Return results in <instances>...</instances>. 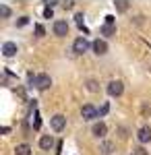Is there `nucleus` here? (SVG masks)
Instances as JSON below:
<instances>
[{
	"label": "nucleus",
	"mask_w": 151,
	"mask_h": 155,
	"mask_svg": "<svg viewBox=\"0 0 151 155\" xmlns=\"http://www.w3.org/2000/svg\"><path fill=\"white\" fill-rule=\"evenodd\" d=\"M112 151H114V143L112 141H102L99 143V153L102 155H110Z\"/></svg>",
	"instance_id": "nucleus-12"
},
{
	"label": "nucleus",
	"mask_w": 151,
	"mask_h": 155,
	"mask_svg": "<svg viewBox=\"0 0 151 155\" xmlns=\"http://www.w3.org/2000/svg\"><path fill=\"white\" fill-rule=\"evenodd\" d=\"M116 4V11L118 12H126L128 11V2L126 0H118V2H114Z\"/></svg>",
	"instance_id": "nucleus-14"
},
{
	"label": "nucleus",
	"mask_w": 151,
	"mask_h": 155,
	"mask_svg": "<svg viewBox=\"0 0 151 155\" xmlns=\"http://www.w3.org/2000/svg\"><path fill=\"white\" fill-rule=\"evenodd\" d=\"M33 83L39 91H46V89H50V85H52V79H50V74H37L33 79Z\"/></svg>",
	"instance_id": "nucleus-2"
},
{
	"label": "nucleus",
	"mask_w": 151,
	"mask_h": 155,
	"mask_svg": "<svg viewBox=\"0 0 151 155\" xmlns=\"http://www.w3.org/2000/svg\"><path fill=\"white\" fill-rule=\"evenodd\" d=\"M91 132L95 134V137H97V139H104V137H106V132H108V126H106L104 122H97V124H93Z\"/></svg>",
	"instance_id": "nucleus-10"
},
{
	"label": "nucleus",
	"mask_w": 151,
	"mask_h": 155,
	"mask_svg": "<svg viewBox=\"0 0 151 155\" xmlns=\"http://www.w3.org/2000/svg\"><path fill=\"white\" fill-rule=\"evenodd\" d=\"M75 21H77L79 27H83V12H77V15H75Z\"/></svg>",
	"instance_id": "nucleus-18"
},
{
	"label": "nucleus",
	"mask_w": 151,
	"mask_h": 155,
	"mask_svg": "<svg viewBox=\"0 0 151 155\" xmlns=\"http://www.w3.org/2000/svg\"><path fill=\"white\" fill-rule=\"evenodd\" d=\"M106 91H108V95L118 97V95H122V91H124V85H122V81H118V79H114V81H110V83H108V87H106Z\"/></svg>",
	"instance_id": "nucleus-1"
},
{
	"label": "nucleus",
	"mask_w": 151,
	"mask_h": 155,
	"mask_svg": "<svg viewBox=\"0 0 151 155\" xmlns=\"http://www.w3.org/2000/svg\"><path fill=\"white\" fill-rule=\"evenodd\" d=\"M106 25H114V17H112V15L106 17Z\"/></svg>",
	"instance_id": "nucleus-23"
},
{
	"label": "nucleus",
	"mask_w": 151,
	"mask_h": 155,
	"mask_svg": "<svg viewBox=\"0 0 151 155\" xmlns=\"http://www.w3.org/2000/svg\"><path fill=\"white\" fill-rule=\"evenodd\" d=\"M108 110H110V106H108V104H104V106H102V110H99V116L108 114Z\"/></svg>",
	"instance_id": "nucleus-22"
},
{
	"label": "nucleus",
	"mask_w": 151,
	"mask_h": 155,
	"mask_svg": "<svg viewBox=\"0 0 151 155\" xmlns=\"http://www.w3.org/2000/svg\"><path fill=\"white\" fill-rule=\"evenodd\" d=\"M91 48H93V52L97 54V56H104L106 52H108V44H106L104 39H95L91 44Z\"/></svg>",
	"instance_id": "nucleus-7"
},
{
	"label": "nucleus",
	"mask_w": 151,
	"mask_h": 155,
	"mask_svg": "<svg viewBox=\"0 0 151 155\" xmlns=\"http://www.w3.org/2000/svg\"><path fill=\"white\" fill-rule=\"evenodd\" d=\"M137 139H139V143H149V141H151V128H149V126H143V128H139V132H137Z\"/></svg>",
	"instance_id": "nucleus-9"
},
{
	"label": "nucleus",
	"mask_w": 151,
	"mask_h": 155,
	"mask_svg": "<svg viewBox=\"0 0 151 155\" xmlns=\"http://www.w3.org/2000/svg\"><path fill=\"white\" fill-rule=\"evenodd\" d=\"M35 33H37V35H44V33H46V29H44L42 25H35Z\"/></svg>",
	"instance_id": "nucleus-20"
},
{
	"label": "nucleus",
	"mask_w": 151,
	"mask_h": 155,
	"mask_svg": "<svg viewBox=\"0 0 151 155\" xmlns=\"http://www.w3.org/2000/svg\"><path fill=\"white\" fill-rule=\"evenodd\" d=\"M17 52H19V48H17V44H15V41H6V44L2 46V54H4L6 58H12Z\"/></svg>",
	"instance_id": "nucleus-8"
},
{
	"label": "nucleus",
	"mask_w": 151,
	"mask_h": 155,
	"mask_svg": "<svg viewBox=\"0 0 151 155\" xmlns=\"http://www.w3.org/2000/svg\"><path fill=\"white\" fill-rule=\"evenodd\" d=\"M52 15H54V12H52V6H48L46 11H44V17H46V19H52Z\"/></svg>",
	"instance_id": "nucleus-21"
},
{
	"label": "nucleus",
	"mask_w": 151,
	"mask_h": 155,
	"mask_svg": "<svg viewBox=\"0 0 151 155\" xmlns=\"http://www.w3.org/2000/svg\"><path fill=\"white\" fill-rule=\"evenodd\" d=\"M54 33L58 37L69 35V23H66V21H56V23H54Z\"/></svg>",
	"instance_id": "nucleus-6"
},
{
	"label": "nucleus",
	"mask_w": 151,
	"mask_h": 155,
	"mask_svg": "<svg viewBox=\"0 0 151 155\" xmlns=\"http://www.w3.org/2000/svg\"><path fill=\"white\" fill-rule=\"evenodd\" d=\"M102 33H104V35H114V33H116V27H114V25H104V27H102Z\"/></svg>",
	"instance_id": "nucleus-16"
},
{
	"label": "nucleus",
	"mask_w": 151,
	"mask_h": 155,
	"mask_svg": "<svg viewBox=\"0 0 151 155\" xmlns=\"http://www.w3.org/2000/svg\"><path fill=\"white\" fill-rule=\"evenodd\" d=\"M133 155H147V153H145L143 147H137V149H133Z\"/></svg>",
	"instance_id": "nucleus-19"
},
{
	"label": "nucleus",
	"mask_w": 151,
	"mask_h": 155,
	"mask_svg": "<svg viewBox=\"0 0 151 155\" xmlns=\"http://www.w3.org/2000/svg\"><path fill=\"white\" fill-rule=\"evenodd\" d=\"M0 15H2L4 19H8V17H11V8H8L6 4H2V6H0Z\"/></svg>",
	"instance_id": "nucleus-17"
},
{
	"label": "nucleus",
	"mask_w": 151,
	"mask_h": 155,
	"mask_svg": "<svg viewBox=\"0 0 151 155\" xmlns=\"http://www.w3.org/2000/svg\"><path fill=\"white\" fill-rule=\"evenodd\" d=\"M39 147H42L44 151H50V149L54 147V139H52L50 134H44V137L39 139Z\"/></svg>",
	"instance_id": "nucleus-11"
},
{
	"label": "nucleus",
	"mask_w": 151,
	"mask_h": 155,
	"mask_svg": "<svg viewBox=\"0 0 151 155\" xmlns=\"http://www.w3.org/2000/svg\"><path fill=\"white\" fill-rule=\"evenodd\" d=\"M15 155H31V147L27 143H21L15 147Z\"/></svg>",
	"instance_id": "nucleus-13"
},
{
	"label": "nucleus",
	"mask_w": 151,
	"mask_h": 155,
	"mask_svg": "<svg viewBox=\"0 0 151 155\" xmlns=\"http://www.w3.org/2000/svg\"><path fill=\"white\" fill-rule=\"evenodd\" d=\"M97 114H99V112H97L91 104H85V106L81 107V118L83 120H93V118H97Z\"/></svg>",
	"instance_id": "nucleus-5"
},
{
	"label": "nucleus",
	"mask_w": 151,
	"mask_h": 155,
	"mask_svg": "<svg viewBox=\"0 0 151 155\" xmlns=\"http://www.w3.org/2000/svg\"><path fill=\"white\" fill-rule=\"evenodd\" d=\"M87 50H89V41H87L85 37H77L75 44H72V52H75V54H85Z\"/></svg>",
	"instance_id": "nucleus-3"
},
{
	"label": "nucleus",
	"mask_w": 151,
	"mask_h": 155,
	"mask_svg": "<svg viewBox=\"0 0 151 155\" xmlns=\"http://www.w3.org/2000/svg\"><path fill=\"white\" fill-rule=\"evenodd\" d=\"M50 124H52V128L56 132H60V130H64V126H66V118L62 114H56V116L50 118Z\"/></svg>",
	"instance_id": "nucleus-4"
},
{
	"label": "nucleus",
	"mask_w": 151,
	"mask_h": 155,
	"mask_svg": "<svg viewBox=\"0 0 151 155\" xmlns=\"http://www.w3.org/2000/svg\"><path fill=\"white\" fill-rule=\"evenodd\" d=\"M87 89H89L91 93H97V91H99V85H97V81L89 79V81H87Z\"/></svg>",
	"instance_id": "nucleus-15"
}]
</instances>
